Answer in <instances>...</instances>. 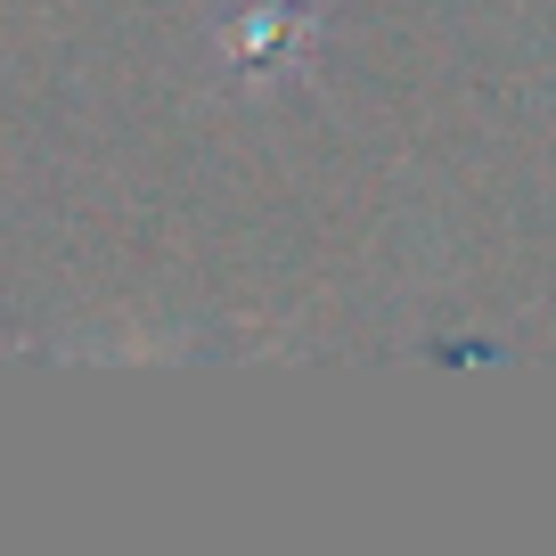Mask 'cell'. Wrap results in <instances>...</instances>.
<instances>
[{"mask_svg": "<svg viewBox=\"0 0 556 556\" xmlns=\"http://www.w3.org/2000/svg\"><path fill=\"white\" fill-rule=\"evenodd\" d=\"M319 41V17L303 0H238L222 17V50L238 58L245 74H270V66H303Z\"/></svg>", "mask_w": 556, "mask_h": 556, "instance_id": "6da1fadb", "label": "cell"}]
</instances>
